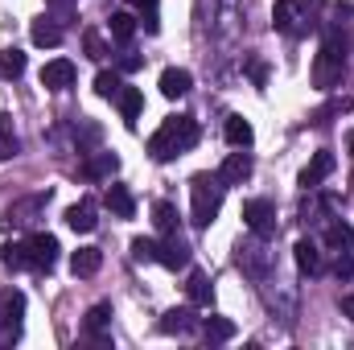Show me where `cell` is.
<instances>
[{"instance_id": "6da1fadb", "label": "cell", "mask_w": 354, "mask_h": 350, "mask_svg": "<svg viewBox=\"0 0 354 350\" xmlns=\"http://www.w3.org/2000/svg\"><path fill=\"white\" fill-rule=\"evenodd\" d=\"M346 50H351V37H346V29L330 25V29H326V42H322V50H317V58H313V87L334 91L338 83H342V71H346Z\"/></svg>"}, {"instance_id": "7a4b0ae2", "label": "cell", "mask_w": 354, "mask_h": 350, "mask_svg": "<svg viewBox=\"0 0 354 350\" xmlns=\"http://www.w3.org/2000/svg\"><path fill=\"white\" fill-rule=\"evenodd\" d=\"M194 145H198V120H189V116H169V120H161V128L149 136L153 161H174L181 153H189Z\"/></svg>"}, {"instance_id": "3957f363", "label": "cell", "mask_w": 354, "mask_h": 350, "mask_svg": "<svg viewBox=\"0 0 354 350\" xmlns=\"http://www.w3.org/2000/svg\"><path fill=\"white\" fill-rule=\"evenodd\" d=\"M223 181L218 174H194L189 177V198H194V210H189V219H194V227H210L214 219H218V210H223Z\"/></svg>"}, {"instance_id": "277c9868", "label": "cell", "mask_w": 354, "mask_h": 350, "mask_svg": "<svg viewBox=\"0 0 354 350\" xmlns=\"http://www.w3.org/2000/svg\"><path fill=\"white\" fill-rule=\"evenodd\" d=\"M21 317H25V293L21 288H4L0 293V347L21 338Z\"/></svg>"}, {"instance_id": "5b68a950", "label": "cell", "mask_w": 354, "mask_h": 350, "mask_svg": "<svg viewBox=\"0 0 354 350\" xmlns=\"http://www.w3.org/2000/svg\"><path fill=\"white\" fill-rule=\"evenodd\" d=\"M243 223H248V231H252L256 239L276 235V206H272L268 198H248V202H243Z\"/></svg>"}, {"instance_id": "8992f818", "label": "cell", "mask_w": 354, "mask_h": 350, "mask_svg": "<svg viewBox=\"0 0 354 350\" xmlns=\"http://www.w3.org/2000/svg\"><path fill=\"white\" fill-rule=\"evenodd\" d=\"M25 248H29V268L33 272H50L54 264H58V239L54 235H46V231H33L29 239H25Z\"/></svg>"}, {"instance_id": "52a82bcc", "label": "cell", "mask_w": 354, "mask_h": 350, "mask_svg": "<svg viewBox=\"0 0 354 350\" xmlns=\"http://www.w3.org/2000/svg\"><path fill=\"white\" fill-rule=\"evenodd\" d=\"M252 169H256V165H252V153H248V149H235V153L223 157L218 181H223V185H243V181L252 177Z\"/></svg>"}, {"instance_id": "ba28073f", "label": "cell", "mask_w": 354, "mask_h": 350, "mask_svg": "<svg viewBox=\"0 0 354 350\" xmlns=\"http://www.w3.org/2000/svg\"><path fill=\"white\" fill-rule=\"evenodd\" d=\"M75 62L71 58H54V62H46L41 66V87L46 91H66V87H75Z\"/></svg>"}, {"instance_id": "9c48e42d", "label": "cell", "mask_w": 354, "mask_h": 350, "mask_svg": "<svg viewBox=\"0 0 354 350\" xmlns=\"http://www.w3.org/2000/svg\"><path fill=\"white\" fill-rule=\"evenodd\" d=\"M46 202H50V194H33V198H25V202H12V206L4 210V227H33V214H37Z\"/></svg>"}, {"instance_id": "30bf717a", "label": "cell", "mask_w": 354, "mask_h": 350, "mask_svg": "<svg viewBox=\"0 0 354 350\" xmlns=\"http://www.w3.org/2000/svg\"><path fill=\"white\" fill-rule=\"evenodd\" d=\"M330 174H334V153H330V149H317L313 161L301 169V190H317Z\"/></svg>"}, {"instance_id": "8fae6325", "label": "cell", "mask_w": 354, "mask_h": 350, "mask_svg": "<svg viewBox=\"0 0 354 350\" xmlns=\"http://www.w3.org/2000/svg\"><path fill=\"white\" fill-rule=\"evenodd\" d=\"M157 264H165L169 272H177V268H189V243H185V239L174 231L165 243H157Z\"/></svg>"}, {"instance_id": "7c38bea8", "label": "cell", "mask_w": 354, "mask_h": 350, "mask_svg": "<svg viewBox=\"0 0 354 350\" xmlns=\"http://www.w3.org/2000/svg\"><path fill=\"white\" fill-rule=\"evenodd\" d=\"M66 227H71V231H79V235H91V231L99 227V210H95V202H91V198L75 202V206L66 210Z\"/></svg>"}, {"instance_id": "4fadbf2b", "label": "cell", "mask_w": 354, "mask_h": 350, "mask_svg": "<svg viewBox=\"0 0 354 350\" xmlns=\"http://www.w3.org/2000/svg\"><path fill=\"white\" fill-rule=\"evenodd\" d=\"M103 206H107L115 219H132V214H136V198H132V190H128V185H107Z\"/></svg>"}, {"instance_id": "5bb4252c", "label": "cell", "mask_w": 354, "mask_h": 350, "mask_svg": "<svg viewBox=\"0 0 354 350\" xmlns=\"http://www.w3.org/2000/svg\"><path fill=\"white\" fill-rule=\"evenodd\" d=\"M202 322L194 317V305H181V309H169L165 317H161V334H189V330H198Z\"/></svg>"}, {"instance_id": "9a60e30c", "label": "cell", "mask_w": 354, "mask_h": 350, "mask_svg": "<svg viewBox=\"0 0 354 350\" xmlns=\"http://www.w3.org/2000/svg\"><path fill=\"white\" fill-rule=\"evenodd\" d=\"M189 87H194V75L189 71H181V66L161 71V95L165 99H181V95H189Z\"/></svg>"}, {"instance_id": "2e32d148", "label": "cell", "mask_w": 354, "mask_h": 350, "mask_svg": "<svg viewBox=\"0 0 354 350\" xmlns=\"http://www.w3.org/2000/svg\"><path fill=\"white\" fill-rule=\"evenodd\" d=\"M29 37H33V46H41V50L50 46V50H54V46H62V25L50 21V17H37V21L29 25Z\"/></svg>"}, {"instance_id": "e0dca14e", "label": "cell", "mask_w": 354, "mask_h": 350, "mask_svg": "<svg viewBox=\"0 0 354 350\" xmlns=\"http://www.w3.org/2000/svg\"><path fill=\"white\" fill-rule=\"evenodd\" d=\"M185 297H189V305H194V309H206V305L214 301V284H210V276H206V272H189Z\"/></svg>"}, {"instance_id": "ac0fdd59", "label": "cell", "mask_w": 354, "mask_h": 350, "mask_svg": "<svg viewBox=\"0 0 354 350\" xmlns=\"http://www.w3.org/2000/svg\"><path fill=\"white\" fill-rule=\"evenodd\" d=\"M107 326H111V305H107V301L91 305V309H87V322H83V330H87L95 342H107Z\"/></svg>"}, {"instance_id": "d6986e66", "label": "cell", "mask_w": 354, "mask_h": 350, "mask_svg": "<svg viewBox=\"0 0 354 350\" xmlns=\"http://www.w3.org/2000/svg\"><path fill=\"white\" fill-rule=\"evenodd\" d=\"M115 107H120L124 124H136V120H140V111H145V91H140V87H124L120 95H115Z\"/></svg>"}, {"instance_id": "ffe728a7", "label": "cell", "mask_w": 354, "mask_h": 350, "mask_svg": "<svg viewBox=\"0 0 354 350\" xmlns=\"http://www.w3.org/2000/svg\"><path fill=\"white\" fill-rule=\"evenodd\" d=\"M223 132H227V145L231 149H252V140H256V132H252V124L243 116H227Z\"/></svg>"}, {"instance_id": "44dd1931", "label": "cell", "mask_w": 354, "mask_h": 350, "mask_svg": "<svg viewBox=\"0 0 354 350\" xmlns=\"http://www.w3.org/2000/svg\"><path fill=\"white\" fill-rule=\"evenodd\" d=\"M297 8H301V0H276V8H272V25L288 37H297V21H301Z\"/></svg>"}, {"instance_id": "7402d4cb", "label": "cell", "mask_w": 354, "mask_h": 350, "mask_svg": "<svg viewBox=\"0 0 354 350\" xmlns=\"http://www.w3.org/2000/svg\"><path fill=\"white\" fill-rule=\"evenodd\" d=\"M115 169H120V157H115V153H91L87 161H83V177H87V181L111 177Z\"/></svg>"}, {"instance_id": "603a6c76", "label": "cell", "mask_w": 354, "mask_h": 350, "mask_svg": "<svg viewBox=\"0 0 354 350\" xmlns=\"http://www.w3.org/2000/svg\"><path fill=\"white\" fill-rule=\"evenodd\" d=\"M103 268V252L99 248H79L75 256H71V272L75 276H95Z\"/></svg>"}, {"instance_id": "cb8c5ba5", "label": "cell", "mask_w": 354, "mask_h": 350, "mask_svg": "<svg viewBox=\"0 0 354 350\" xmlns=\"http://www.w3.org/2000/svg\"><path fill=\"white\" fill-rule=\"evenodd\" d=\"M292 260H297V268H301L305 276H313V272L322 268V256H317V243H313V239H297Z\"/></svg>"}, {"instance_id": "d4e9b609", "label": "cell", "mask_w": 354, "mask_h": 350, "mask_svg": "<svg viewBox=\"0 0 354 350\" xmlns=\"http://www.w3.org/2000/svg\"><path fill=\"white\" fill-rule=\"evenodd\" d=\"M198 330H202L206 342H227V338H235V322H231V317H206Z\"/></svg>"}, {"instance_id": "484cf974", "label": "cell", "mask_w": 354, "mask_h": 350, "mask_svg": "<svg viewBox=\"0 0 354 350\" xmlns=\"http://www.w3.org/2000/svg\"><path fill=\"white\" fill-rule=\"evenodd\" d=\"M326 243H330L334 252H351V248H354V227H351V223H338V219H334V223L326 227Z\"/></svg>"}, {"instance_id": "4316f807", "label": "cell", "mask_w": 354, "mask_h": 350, "mask_svg": "<svg viewBox=\"0 0 354 350\" xmlns=\"http://www.w3.org/2000/svg\"><path fill=\"white\" fill-rule=\"evenodd\" d=\"M177 223H181V214H177L174 202H157V206H153V227H157L161 235H174Z\"/></svg>"}, {"instance_id": "83f0119b", "label": "cell", "mask_w": 354, "mask_h": 350, "mask_svg": "<svg viewBox=\"0 0 354 350\" xmlns=\"http://www.w3.org/2000/svg\"><path fill=\"white\" fill-rule=\"evenodd\" d=\"M107 29H111V37H115L120 46H128V42L136 37V21H132V12H111Z\"/></svg>"}, {"instance_id": "f1b7e54d", "label": "cell", "mask_w": 354, "mask_h": 350, "mask_svg": "<svg viewBox=\"0 0 354 350\" xmlns=\"http://www.w3.org/2000/svg\"><path fill=\"white\" fill-rule=\"evenodd\" d=\"M21 75H25V54L17 46L0 50V79H21Z\"/></svg>"}, {"instance_id": "f546056e", "label": "cell", "mask_w": 354, "mask_h": 350, "mask_svg": "<svg viewBox=\"0 0 354 350\" xmlns=\"http://www.w3.org/2000/svg\"><path fill=\"white\" fill-rule=\"evenodd\" d=\"M120 91H124L120 71H99V75H95V95H99V99H115Z\"/></svg>"}, {"instance_id": "4dcf8cb0", "label": "cell", "mask_w": 354, "mask_h": 350, "mask_svg": "<svg viewBox=\"0 0 354 350\" xmlns=\"http://www.w3.org/2000/svg\"><path fill=\"white\" fill-rule=\"evenodd\" d=\"M0 264H4L8 272L29 268V248H25V243H4V248H0Z\"/></svg>"}, {"instance_id": "1f68e13d", "label": "cell", "mask_w": 354, "mask_h": 350, "mask_svg": "<svg viewBox=\"0 0 354 350\" xmlns=\"http://www.w3.org/2000/svg\"><path fill=\"white\" fill-rule=\"evenodd\" d=\"M17 149H21V140H17V132H12V120L0 116V161L17 157Z\"/></svg>"}, {"instance_id": "d6a6232c", "label": "cell", "mask_w": 354, "mask_h": 350, "mask_svg": "<svg viewBox=\"0 0 354 350\" xmlns=\"http://www.w3.org/2000/svg\"><path fill=\"white\" fill-rule=\"evenodd\" d=\"M132 260L136 264H153L157 260V239H132Z\"/></svg>"}, {"instance_id": "836d02e7", "label": "cell", "mask_w": 354, "mask_h": 350, "mask_svg": "<svg viewBox=\"0 0 354 350\" xmlns=\"http://www.w3.org/2000/svg\"><path fill=\"white\" fill-rule=\"evenodd\" d=\"M351 107H354V103L346 99V95H342V99H334V103H326V107H322V111L313 116V124H330V116H342V111H351Z\"/></svg>"}, {"instance_id": "e575fe53", "label": "cell", "mask_w": 354, "mask_h": 350, "mask_svg": "<svg viewBox=\"0 0 354 350\" xmlns=\"http://www.w3.org/2000/svg\"><path fill=\"white\" fill-rule=\"evenodd\" d=\"M83 50H87V58H95V62H99V58H107V46H103V37H99L95 29L83 33Z\"/></svg>"}, {"instance_id": "d590c367", "label": "cell", "mask_w": 354, "mask_h": 350, "mask_svg": "<svg viewBox=\"0 0 354 350\" xmlns=\"http://www.w3.org/2000/svg\"><path fill=\"white\" fill-rule=\"evenodd\" d=\"M334 276H338V280H351L354 276V256L351 252H338V260H334Z\"/></svg>"}, {"instance_id": "8d00e7d4", "label": "cell", "mask_w": 354, "mask_h": 350, "mask_svg": "<svg viewBox=\"0 0 354 350\" xmlns=\"http://www.w3.org/2000/svg\"><path fill=\"white\" fill-rule=\"evenodd\" d=\"M140 66H145V54H132V50L120 54V75H132V71H140Z\"/></svg>"}, {"instance_id": "74e56055", "label": "cell", "mask_w": 354, "mask_h": 350, "mask_svg": "<svg viewBox=\"0 0 354 350\" xmlns=\"http://www.w3.org/2000/svg\"><path fill=\"white\" fill-rule=\"evenodd\" d=\"M248 71H252V79H256V83H260V87H264V83H268V71H264V62H252V66H248Z\"/></svg>"}, {"instance_id": "f35d334b", "label": "cell", "mask_w": 354, "mask_h": 350, "mask_svg": "<svg viewBox=\"0 0 354 350\" xmlns=\"http://www.w3.org/2000/svg\"><path fill=\"white\" fill-rule=\"evenodd\" d=\"M46 4H50V8H54V12H62V17H66V12H71V8H75V0H46Z\"/></svg>"}, {"instance_id": "ab89813d", "label": "cell", "mask_w": 354, "mask_h": 350, "mask_svg": "<svg viewBox=\"0 0 354 350\" xmlns=\"http://www.w3.org/2000/svg\"><path fill=\"white\" fill-rule=\"evenodd\" d=\"M128 4L140 8V12H153V8H157V0H128Z\"/></svg>"}, {"instance_id": "60d3db41", "label": "cell", "mask_w": 354, "mask_h": 350, "mask_svg": "<svg viewBox=\"0 0 354 350\" xmlns=\"http://www.w3.org/2000/svg\"><path fill=\"white\" fill-rule=\"evenodd\" d=\"M342 313L354 322V293H351V297H342Z\"/></svg>"}, {"instance_id": "b9f144b4", "label": "cell", "mask_w": 354, "mask_h": 350, "mask_svg": "<svg viewBox=\"0 0 354 350\" xmlns=\"http://www.w3.org/2000/svg\"><path fill=\"white\" fill-rule=\"evenodd\" d=\"M346 153H351V157H354V128H351V132H346Z\"/></svg>"}]
</instances>
